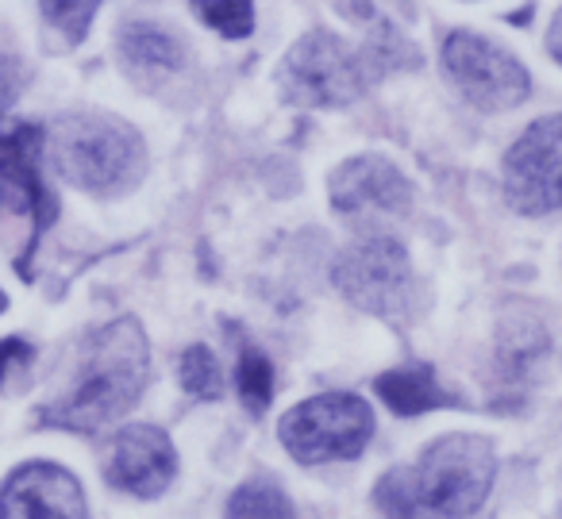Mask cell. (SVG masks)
Masks as SVG:
<instances>
[{
    "label": "cell",
    "mask_w": 562,
    "mask_h": 519,
    "mask_svg": "<svg viewBox=\"0 0 562 519\" xmlns=\"http://www.w3.org/2000/svg\"><path fill=\"white\" fill-rule=\"evenodd\" d=\"M497 473L493 447L477 435H443L416 465H397L374 488L385 519H462L485 504Z\"/></svg>",
    "instance_id": "cell-1"
},
{
    "label": "cell",
    "mask_w": 562,
    "mask_h": 519,
    "mask_svg": "<svg viewBox=\"0 0 562 519\" xmlns=\"http://www.w3.org/2000/svg\"><path fill=\"white\" fill-rule=\"evenodd\" d=\"M147 373L150 354L143 327L135 319H116L89 335L70 393L50 404L43 419L55 427H70V431H97L139 400Z\"/></svg>",
    "instance_id": "cell-2"
},
{
    "label": "cell",
    "mask_w": 562,
    "mask_h": 519,
    "mask_svg": "<svg viewBox=\"0 0 562 519\" xmlns=\"http://www.w3.org/2000/svg\"><path fill=\"white\" fill-rule=\"evenodd\" d=\"M50 162L70 185L89 193H120L143 173V143L109 116H66L50 132Z\"/></svg>",
    "instance_id": "cell-3"
},
{
    "label": "cell",
    "mask_w": 562,
    "mask_h": 519,
    "mask_svg": "<svg viewBox=\"0 0 562 519\" xmlns=\"http://www.w3.org/2000/svg\"><path fill=\"white\" fill-rule=\"evenodd\" d=\"M378 74L382 70L367 50L351 55L331 32H308L285 55L281 86L290 101L305 104V109H339V104L359 101Z\"/></svg>",
    "instance_id": "cell-4"
},
{
    "label": "cell",
    "mask_w": 562,
    "mask_h": 519,
    "mask_svg": "<svg viewBox=\"0 0 562 519\" xmlns=\"http://www.w3.org/2000/svg\"><path fill=\"white\" fill-rule=\"evenodd\" d=\"M281 442L301 465L359 458L374 435V411L355 393H324L285 411L278 427Z\"/></svg>",
    "instance_id": "cell-5"
},
{
    "label": "cell",
    "mask_w": 562,
    "mask_h": 519,
    "mask_svg": "<svg viewBox=\"0 0 562 519\" xmlns=\"http://www.w3.org/2000/svg\"><path fill=\"white\" fill-rule=\"evenodd\" d=\"M413 262L390 235H367L347 247L336 262V285L351 304L370 316L401 319L413 308Z\"/></svg>",
    "instance_id": "cell-6"
},
{
    "label": "cell",
    "mask_w": 562,
    "mask_h": 519,
    "mask_svg": "<svg viewBox=\"0 0 562 519\" xmlns=\"http://www.w3.org/2000/svg\"><path fill=\"white\" fill-rule=\"evenodd\" d=\"M443 66L459 93L485 112L516 109L531 93V78L508 50L490 43L485 35L454 32L443 43Z\"/></svg>",
    "instance_id": "cell-7"
},
{
    "label": "cell",
    "mask_w": 562,
    "mask_h": 519,
    "mask_svg": "<svg viewBox=\"0 0 562 519\" xmlns=\"http://www.w3.org/2000/svg\"><path fill=\"white\" fill-rule=\"evenodd\" d=\"M505 193L524 216H543V212L562 208V116L531 124L508 147Z\"/></svg>",
    "instance_id": "cell-8"
},
{
    "label": "cell",
    "mask_w": 562,
    "mask_h": 519,
    "mask_svg": "<svg viewBox=\"0 0 562 519\" xmlns=\"http://www.w3.org/2000/svg\"><path fill=\"white\" fill-rule=\"evenodd\" d=\"M331 204L344 216H401L413 204V185L393 162L362 155L331 173Z\"/></svg>",
    "instance_id": "cell-9"
},
{
    "label": "cell",
    "mask_w": 562,
    "mask_h": 519,
    "mask_svg": "<svg viewBox=\"0 0 562 519\" xmlns=\"http://www.w3.org/2000/svg\"><path fill=\"white\" fill-rule=\"evenodd\" d=\"M0 519H86V493L74 473L32 462L0 488Z\"/></svg>",
    "instance_id": "cell-10"
},
{
    "label": "cell",
    "mask_w": 562,
    "mask_h": 519,
    "mask_svg": "<svg viewBox=\"0 0 562 519\" xmlns=\"http://www.w3.org/2000/svg\"><path fill=\"white\" fill-rule=\"evenodd\" d=\"M173 470H178V454H173L170 435L150 424L124 427L109 450V465H104L112 485L135 496H158L173 481Z\"/></svg>",
    "instance_id": "cell-11"
},
{
    "label": "cell",
    "mask_w": 562,
    "mask_h": 519,
    "mask_svg": "<svg viewBox=\"0 0 562 519\" xmlns=\"http://www.w3.org/2000/svg\"><path fill=\"white\" fill-rule=\"evenodd\" d=\"M40 147L43 135L32 124L0 132V208L27 212L35 232H43L55 216V201L40 178Z\"/></svg>",
    "instance_id": "cell-12"
},
{
    "label": "cell",
    "mask_w": 562,
    "mask_h": 519,
    "mask_svg": "<svg viewBox=\"0 0 562 519\" xmlns=\"http://www.w3.org/2000/svg\"><path fill=\"white\" fill-rule=\"evenodd\" d=\"M378 393H382V400L390 404L397 416H420V411L454 404V396L436 381V370L424 362L382 373V377H378Z\"/></svg>",
    "instance_id": "cell-13"
},
{
    "label": "cell",
    "mask_w": 562,
    "mask_h": 519,
    "mask_svg": "<svg viewBox=\"0 0 562 519\" xmlns=\"http://www.w3.org/2000/svg\"><path fill=\"white\" fill-rule=\"evenodd\" d=\"M120 50L132 66H150V70H178L186 58L181 43L155 24H127L120 32Z\"/></svg>",
    "instance_id": "cell-14"
},
{
    "label": "cell",
    "mask_w": 562,
    "mask_h": 519,
    "mask_svg": "<svg viewBox=\"0 0 562 519\" xmlns=\"http://www.w3.org/2000/svg\"><path fill=\"white\" fill-rule=\"evenodd\" d=\"M227 519H293V504L270 477H250L227 500Z\"/></svg>",
    "instance_id": "cell-15"
},
{
    "label": "cell",
    "mask_w": 562,
    "mask_h": 519,
    "mask_svg": "<svg viewBox=\"0 0 562 519\" xmlns=\"http://www.w3.org/2000/svg\"><path fill=\"white\" fill-rule=\"evenodd\" d=\"M235 385H239V396H243V404H247V411L262 416L273 396V370H270V362H266V354H258L255 347H243Z\"/></svg>",
    "instance_id": "cell-16"
},
{
    "label": "cell",
    "mask_w": 562,
    "mask_h": 519,
    "mask_svg": "<svg viewBox=\"0 0 562 519\" xmlns=\"http://www.w3.org/2000/svg\"><path fill=\"white\" fill-rule=\"evenodd\" d=\"M193 12L209 27H216L227 40H243L255 32V4L250 0H189Z\"/></svg>",
    "instance_id": "cell-17"
},
{
    "label": "cell",
    "mask_w": 562,
    "mask_h": 519,
    "mask_svg": "<svg viewBox=\"0 0 562 519\" xmlns=\"http://www.w3.org/2000/svg\"><path fill=\"white\" fill-rule=\"evenodd\" d=\"M181 385L196 400H216L224 393V373H220V362L209 347H189L181 354Z\"/></svg>",
    "instance_id": "cell-18"
},
{
    "label": "cell",
    "mask_w": 562,
    "mask_h": 519,
    "mask_svg": "<svg viewBox=\"0 0 562 519\" xmlns=\"http://www.w3.org/2000/svg\"><path fill=\"white\" fill-rule=\"evenodd\" d=\"M43 20L55 27L58 35H66V43H81L93 24L101 0H40Z\"/></svg>",
    "instance_id": "cell-19"
},
{
    "label": "cell",
    "mask_w": 562,
    "mask_h": 519,
    "mask_svg": "<svg viewBox=\"0 0 562 519\" xmlns=\"http://www.w3.org/2000/svg\"><path fill=\"white\" fill-rule=\"evenodd\" d=\"M32 358V347L24 339H4L0 342V377L12 370V365H24Z\"/></svg>",
    "instance_id": "cell-20"
},
{
    "label": "cell",
    "mask_w": 562,
    "mask_h": 519,
    "mask_svg": "<svg viewBox=\"0 0 562 519\" xmlns=\"http://www.w3.org/2000/svg\"><path fill=\"white\" fill-rule=\"evenodd\" d=\"M547 47H551V55L562 63V12H559V16H554L551 32H547Z\"/></svg>",
    "instance_id": "cell-21"
},
{
    "label": "cell",
    "mask_w": 562,
    "mask_h": 519,
    "mask_svg": "<svg viewBox=\"0 0 562 519\" xmlns=\"http://www.w3.org/2000/svg\"><path fill=\"white\" fill-rule=\"evenodd\" d=\"M0 308H4V293H0Z\"/></svg>",
    "instance_id": "cell-22"
}]
</instances>
